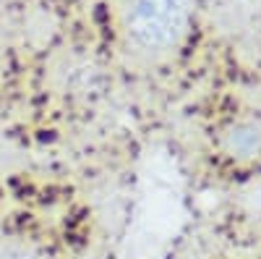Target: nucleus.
Returning <instances> with one entry per match:
<instances>
[{
  "label": "nucleus",
  "instance_id": "nucleus-1",
  "mask_svg": "<svg viewBox=\"0 0 261 259\" xmlns=\"http://www.w3.org/2000/svg\"><path fill=\"white\" fill-rule=\"evenodd\" d=\"M186 0H130L125 13V32L136 48L162 53L175 48L186 34Z\"/></svg>",
  "mask_w": 261,
  "mask_h": 259
},
{
  "label": "nucleus",
  "instance_id": "nucleus-2",
  "mask_svg": "<svg viewBox=\"0 0 261 259\" xmlns=\"http://www.w3.org/2000/svg\"><path fill=\"white\" fill-rule=\"evenodd\" d=\"M6 259H29V256H21V254H18V256H6Z\"/></svg>",
  "mask_w": 261,
  "mask_h": 259
}]
</instances>
